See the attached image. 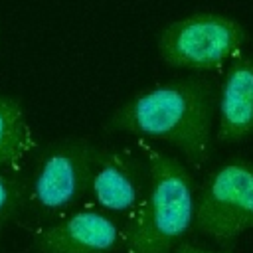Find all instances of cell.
I'll list each match as a JSON object with an SVG mask.
<instances>
[{
	"instance_id": "6da1fadb",
	"label": "cell",
	"mask_w": 253,
	"mask_h": 253,
	"mask_svg": "<svg viewBox=\"0 0 253 253\" xmlns=\"http://www.w3.org/2000/svg\"><path fill=\"white\" fill-rule=\"evenodd\" d=\"M215 93L202 77H184L144 91L121 105L107 128L174 144L196 168L211 152Z\"/></svg>"
},
{
	"instance_id": "7a4b0ae2",
	"label": "cell",
	"mask_w": 253,
	"mask_h": 253,
	"mask_svg": "<svg viewBox=\"0 0 253 253\" xmlns=\"http://www.w3.org/2000/svg\"><path fill=\"white\" fill-rule=\"evenodd\" d=\"M148 188L125 227L126 253H170L196 217L190 170L174 156L146 150Z\"/></svg>"
},
{
	"instance_id": "3957f363",
	"label": "cell",
	"mask_w": 253,
	"mask_h": 253,
	"mask_svg": "<svg viewBox=\"0 0 253 253\" xmlns=\"http://www.w3.org/2000/svg\"><path fill=\"white\" fill-rule=\"evenodd\" d=\"M245 28L215 12H198L168 24L158 36V53L172 67L210 71L233 59L245 43Z\"/></svg>"
},
{
	"instance_id": "277c9868",
	"label": "cell",
	"mask_w": 253,
	"mask_h": 253,
	"mask_svg": "<svg viewBox=\"0 0 253 253\" xmlns=\"http://www.w3.org/2000/svg\"><path fill=\"white\" fill-rule=\"evenodd\" d=\"M99 148L85 138H61L47 144L36 158L28 182V204L43 213L67 211L89 192Z\"/></svg>"
},
{
	"instance_id": "5b68a950",
	"label": "cell",
	"mask_w": 253,
	"mask_h": 253,
	"mask_svg": "<svg viewBox=\"0 0 253 253\" xmlns=\"http://www.w3.org/2000/svg\"><path fill=\"white\" fill-rule=\"evenodd\" d=\"M194 227L219 243L253 229V162L231 160L206 178L196 198Z\"/></svg>"
},
{
	"instance_id": "8992f818",
	"label": "cell",
	"mask_w": 253,
	"mask_h": 253,
	"mask_svg": "<svg viewBox=\"0 0 253 253\" xmlns=\"http://www.w3.org/2000/svg\"><path fill=\"white\" fill-rule=\"evenodd\" d=\"M125 247V229L97 210L73 211L32 239L36 253H115Z\"/></svg>"
},
{
	"instance_id": "52a82bcc",
	"label": "cell",
	"mask_w": 253,
	"mask_h": 253,
	"mask_svg": "<svg viewBox=\"0 0 253 253\" xmlns=\"http://www.w3.org/2000/svg\"><path fill=\"white\" fill-rule=\"evenodd\" d=\"M142 166L126 150H101L89 182L95 204L107 211L132 213L142 200Z\"/></svg>"
},
{
	"instance_id": "ba28073f",
	"label": "cell",
	"mask_w": 253,
	"mask_h": 253,
	"mask_svg": "<svg viewBox=\"0 0 253 253\" xmlns=\"http://www.w3.org/2000/svg\"><path fill=\"white\" fill-rule=\"evenodd\" d=\"M253 134V55L237 53L217 97V140L235 142Z\"/></svg>"
},
{
	"instance_id": "9c48e42d",
	"label": "cell",
	"mask_w": 253,
	"mask_h": 253,
	"mask_svg": "<svg viewBox=\"0 0 253 253\" xmlns=\"http://www.w3.org/2000/svg\"><path fill=\"white\" fill-rule=\"evenodd\" d=\"M36 148V136L22 103L0 93V168L18 170Z\"/></svg>"
},
{
	"instance_id": "30bf717a",
	"label": "cell",
	"mask_w": 253,
	"mask_h": 253,
	"mask_svg": "<svg viewBox=\"0 0 253 253\" xmlns=\"http://www.w3.org/2000/svg\"><path fill=\"white\" fill-rule=\"evenodd\" d=\"M28 202V182L16 172L0 168V235L20 215Z\"/></svg>"
},
{
	"instance_id": "8fae6325",
	"label": "cell",
	"mask_w": 253,
	"mask_h": 253,
	"mask_svg": "<svg viewBox=\"0 0 253 253\" xmlns=\"http://www.w3.org/2000/svg\"><path fill=\"white\" fill-rule=\"evenodd\" d=\"M174 253H219V251H211L206 247H198V245H190V243H182L174 249Z\"/></svg>"
}]
</instances>
